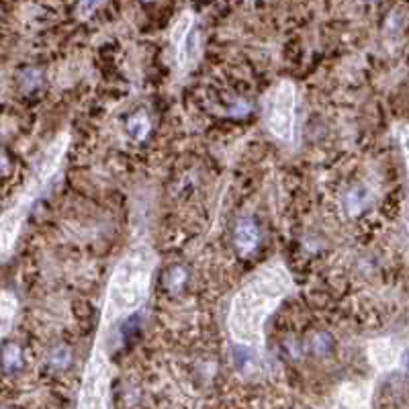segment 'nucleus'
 <instances>
[{
  "label": "nucleus",
  "mask_w": 409,
  "mask_h": 409,
  "mask_svg": "<svg viewBox=\"0 0 409 409\" xmlns=\"http://www.w3.org/2000/svg\"><path fill=\"white\" fill-rule=\"evenodd\" d=\"M156 270V254L148 241L133 243L111 272L105 301L103 326H115L131 317L146 303Z\"/></svg>",
  "instance_id": "2"
},
{
  "label": "nucleus",
  "mask_w": 409,
  "mask_h": 409,
  "mask_svg": "<svg viewBox=\"0 0 409 409\" xmlns=\"http://www.w3.org/2000/svg\"><path fill=\"white\" fill-rule=\"evenodd\" d=\"M127 133H129L131 139L143 141L148 137V133H150V119L146 117L143 113L133 115V117L129 119V123H127Z\"/></svg>",
  "instance_id": "7"
},
{
  "label": "nucleus",
  "mask_w": 409,
  "mask_h": 409,
  "mask_svg": "<svg viewBox=\"0 0 409 409\" xmlns=\"http://www.w3.org/2000/svg\"><path fill=\"white\" fill-rule=\"evenodd\" d=\"M235 246H237V252L241 256H250L256 248H258V241H260V232H258V226L252 221V219H243L237 223L235 228Z\"/></svg>",
  "instance_id": "5"
},
{
  "label": "nucleus",
  "mask_w": 409,
  "mask_h": 409,
  "mask_svg": "<svg viewBox=\"0 0 409 409\" xmlns=\"http://www.w3.org/2000/svg\"><path fill=\"white\" fill-rule=\"evenodd\" d=\"M292 291L291 270L281 260L266 262L241 283L228 311V330L239 348L256 350L262 346L268 317Z\"/></svg>",
  "instance_id": "1"
},
{
  "label": "nucleus",
  "mask_w": 409,
  "mask_h": 409,
  "mask_svg": "<svg viewBox=\"0 0 409 409\" xmlns=\"http://www.w3.org/2000/svg\"><path fill=\"white\" fill-rule=\"evenodd\" d=\"M172 46H174L176 68L180 70V74H184L197 63L201 54V37L194 25V17L190 12H184L176 21L172 29Z\"/></svg>",
  "instance_id": "4"
},
{
  "label": "nucleus",
  "mask_w": 409,
  "mask_h": 409,
  "mask_svg": "<svg viewBox=\"0 0 409 409\" xmlns=\"http://www.w3.org/2000/svg\"><path fill=\"white\" fill-rule=\"evenodd\" d=\"M52 362H54V364H56L58 368H59V366L63 368V366H66V362H68V352L63 350V348L56 350L54 354H52Z\"/></svg>",
  "instance_id": "8"
},
{
  "label": "nucleus",
  "mask_w": 409,
  "mask_h": 409,
  "mask_svg": "<svg viewBox=\"0 0 409 409\" xmlns=\"http://www.w3.org/2000/svg\"><path fill=\"white\" fill-rule=\"evenodd\" d=\"M262 119L272 137L283 143L299 139V94L291 80L277 82L262 101Z\"/></svg>",
  "instance_id": "3"
},
{
  "label": "nucleus",
  "mask_w": 409,
  "mask_h": 409,
  "mask_svg": "<svg viewBox=\"0 0 409 409\" xmlns=\"http://www.w3.org/2000/svg\"><path fill=\"white\" fill-rule=\"evenodd\" d=\"M0 362H2V368L6 372H19L23 368V350L19 348V344H6L2 352H0Z\"/></svg>",
  "instance_id": "6"
},
{
  "label": "nucleus",
  "mask_w": 409,
  "mask_h": 409,
  "mask_svg": "<svg viewBox=\"0 0 409 409\" xmlns=\"http://www.w3.org/2000/svg\"><path fill=\"white\" fill-rule=\"evenodd\" d=\"M10 160H8V156L4 154V152H0V178H4V176L10 174Z\"/></svg>",
  "instance_id": "9"
}]
</instances>
